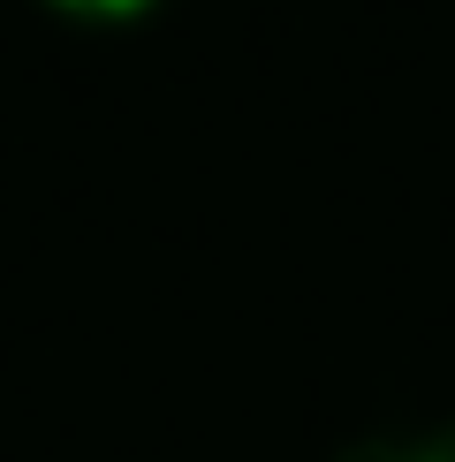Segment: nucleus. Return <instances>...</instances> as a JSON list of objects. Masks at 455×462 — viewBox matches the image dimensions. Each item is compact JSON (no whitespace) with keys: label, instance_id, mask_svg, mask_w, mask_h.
Masks as SVG:
<instances>
[{"label":"nucleus","instance_id":"1","mask_svg":"<svg viewBox=\"0 0 455 462\" xmlns=\"http://www.w3.org/2000/svg\"><path fill=\"white\" fill-rule=\"evenodd\" d=\"M53 8H69V15H137L152 0H53Z\"/></svg>","mask_w":455,"mask_h":462}]
</instances>
